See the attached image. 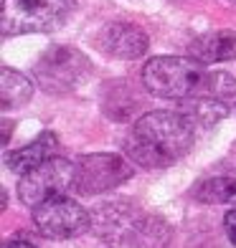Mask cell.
Here are the masks:
<instances>
[{"label":"cell","instance_id":"1","mask_svg":"<svg viewBox=\"0 0 236 248\" xmlns=\"http://www.w3.org/2000/svg\"><path fill=\"white\" fill-rule=\"evenodd\" d=\"M193 137L196 124L183 111H150L132 124L125 152L145 170H163L188 155Z\"/></svg>","mask_w":236,"mask_h":248},{"label":"cell","instance_id":"2","mask_svg":"<svg viewBox=\"0 0 236 248\" xmlns=\"http://www.w3.org/2000/svg\"><path fill=\"white\" fill-rule=\"evenodd\" d=\"M213 71H206V63L183 56H155L142 69L145 89L157 99L190 101L211 99Z\"/></svg>","mask_w":236,"mask_h":248},{"label":"cell","instance_id":"3","mask_svg":"<svg viewBox=\"0 0 236 248\" xmlns=\"http://www.w3.org/2000/svg\"><path fill=\"white\" fill-rule=\"evenodd\" d=\"M74 10V0H3L0 28L5 36L46 33L66 23Z\"/></svg>","mask_w":236,"mask_h":248},{"label":"cell","instance_id":"4","mask_svg":"<svg viewBox=\"0 0 236 248\" xmlns=\"http://www.w3.org/2000/svg\"><path fill=\"white\" fill-rule=\"evenodd\" d=\"M89 74H92L89 59L71 46H51L33 66V76L46 94L74 92L79 84L86 81Z\"/></svg>","mask_w":236,"mask_h":248},{"label":"cell","instance_id":"5","mask_svg":"<svg viewBox=\"0 0 236 248\" xmlns=\"http://www.w3.org/2000/svg\"><path fill=\"white\" fill-rule=\"evenodd\" d=\"M130 177H132V167L122 155H115V152L84 155L76 162L74 190L82 195H99V193L119 187Z\"/></svg>","mask_w":236,"mask_h":248},{"label":"cell","instance_id":"6","mask_svg":"<svg viewBox=\"0 0 236 248\" xmlns=\"http://www.w3.org/2000/svg\"><path fill=\"white\" fill-rule=\"evenodd\" d=\"M76 165H71L64 157H51L49 162L31 170L28 175H20L18 198L28 208H38L41 202L64 195L69 187H74Z\"/></svg>","mask_w":236,"mask_h":248},{"label":"cell","instance_id":"7","mask_svg":"<svg viewBox=\"0 0 236 248\" xmlns=\"http://www.w3.org/2000/svg\"><path fill=\"white\" fill-rule=\"evenodd\" d=\"M33 223L46 238L66 241L92 228V213H86L76 200L59 195L33 208Z\"/></svg>","mask_w":236,"mask_h":248},{"label":"cell","instance_id":"8","mask_svg":"<svg viewBox=\"0 0 236 248\" xmlns=\"http://www.w3.org/2000/svg\"><path fill=\"white\" fill-rule=\"evenodd\" d=\"M148 33L135 23H109L99 33V48L112 59L135 61L148 53Z\"/></svg>","mask_w":236,"mask_h":248},{"label":"cell","instance_id":"9","mask_svg":"<svg viewBox=\"0 0 236 248\" xmlns=\"http://www.w3.org/2000/svg\"><path fill=\"white\" fill-rule=\"evenodd\" d=\"M56 150H59V140H56V134L53 132H43L31 144H26V147L10 150L5 155V165H8L10 172L28 175L31 170H36V167H41L43 162H49L51 157L56 155Z\"/></svg>","mask_w":236,"mask_h":248},{"label":"cell","instance_id":"10","mask_svg":"<svg viewBox=\"0 0 236 248\" xmlns=\"http://www.w3.org/2000/svg\"><path fill=\"white\" fill-rule=\"evenodd\" d=\"M190 56L201 63H221L236 59V31H211L190 43Z\"/></svg>","mask_w":236,"mask_h":248},{"label":"cell","instance_id":"11","mask_svg":"<svg viewBox=\"0 0 236 248\" xmlns=\"http://www.w3.org/2000/svg\"><path fill=\"white\" fill-rule=\"evenodd\" d=\"M31 96H33V84L28 76H23L16 69L0 71V107L5 111L28 104Z\"/></svg>","mask_w":236,"mask_h":248},{"label":"cell","instance_id":"12","mask_svg":"<svg viewBox=\"0 0 236 248\" xmlns=\"http://www.w3.org/2000/svg\"><path fill=\"white\" fill-rule=\"evenodd\" d=\"M168 225L157 218H137L127 231V246L130 248H163L168 243Z\"/></svg>","mask_w":236,"mask_h":248},{"label":"cell","instance_id":"13","mask_svg":"<svg viewBox=\"0 0 236 248\" xmlns=\"http://www.w3.org/2000/svg\"><path fill=\"white\" fill-rule=\"evenodd\" d=\"M181 111L196 124V127H213V124H219L223 117L229 114V107L223 104L221 99H190V101H183Z\"/></svg>","mask_w":236,"mask_h":248},{"label":"cell","instance_id":"14","mask_svg":"<svg viewBox=\"0 0 236 248\" xmlns=\"http://www.w3.org/2000/svg\"><path fill=\"white\" fill-rule=\"evenodd\" d=\"M135 220L137 218H132V213L127 210V205H122V202H112V205L97 208L94 216H92V223H97L99 233H104V235H109V231L127 233Z\"/></svg>","mask_w":236,"mask_h":248},{"label":"cell","instance_id":"15","mask_svg":"<svg viewBox=\"0 0 236 248\" xmlns=\"http://www.w3.org/2000/svg\"><path fill=\"white\" fill-rule=\"evenodd\" d=\"M193 195L201 202H213V205L229 202V205H236V177H211L206 183L196 185Z\"/></svg>","mask_w":236,"mask_h":248},{"label":"cell","instance_id":"16","mask_svg":"<svg viewBox=\"0 0 236 248\" xmlns=\"http://www.w3.org/2000/svg\"><path fill=\"white\" fill-rule=\"evenodd\" d=\"M236 96V78L226 71H213L211 78V99H229Z\"/></svg>","mask_w":236,"mask_h":248},{"label":"cell","instance_id":"17","mask_svg":"<svg viewBox=\"0 0 236 248\" xmlns=\"http://www.w3.org/2000/svg\"><path fill=\"white\" fill-rule=\"evenodd\" d=\"M223 231H226L229 241L236 246V210H229L226 218H223Z\"/></svg>","mask_w":236,"mask_h":248},{"label":"cell","instance_id":"18","mask_svg":"<svg viewBox=\"0 0 236 248\" xmlns=\"http://www.w3.org/2000/svg\"><path fill=\"white\" fill-rule=\"evenodd\" d=\"M3 248H36V246L28 243V241H20V238H16V241H8Z\"/></svg>","mask_w":236,"mask_h":248},{"label":"cell","instance_id":"19","mask_svg":"<svg viewBox=\"0 0 236 248\" xmlns=\"http://www.w3.org/2000/svg\"><path fill=\"white\" fill-rule=\"evenodd\" d=\"M229 3H236V0H229Z\"/></svg>","mask_w":236,"mask_h":248}]
</instances>
